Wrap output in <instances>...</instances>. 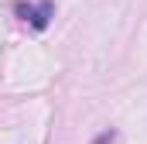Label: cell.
Returning <instances> with one entry per match:
<instances>
[{"mask_svg": "<svg viewBox=\"0 0 147 144\" xmlns=\"http://www.w3.org/2000/svg\"><path fill=\"white\" fill-rule=\"evenodd\" d=\"M14 10H17L24 21H31L34 31H45V28H48V17H51V10H55V3H51V0H41L38 7H31V3H14Z\"/></svg>", "mask_w": 147, "mask_h": 144, "instance_id": "cell-1", "label": "cell"}, {"mask_svg": "<svg viewBox=\"0 0 147 144\" xmlns=\"http://www.w3.org/2000/svg\"><path fill=\"white\" fill-rule=\"evenodd\" d=\"M110 141H113V130H110V134H103V137H99L96 144H110Z\"/></svg>", "mask_w": 147, "mask_h": 144, "instance_id": "cell-2", "label": "cell"}]
</instances>
